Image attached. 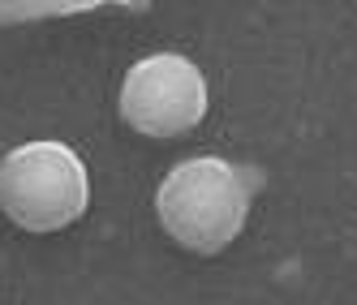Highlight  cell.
Returning <instances> with one entry per match:
<instances>
[{
    "label": "cell",
    "mask_w": 357,
    "mask_h": 305,
    "mask_svg": "<svg viewBox=\"0 0 357 305\" xmlns=\"http://www.w3.org/2000/svg\"><path fill=\"white\" fill-rule=\"evenodd\" d=\"M86 168L61 142H26L0 164V207L26 233H56L86 211Z\"/></svg>",
    "instance_id": "obj_2"
},
{
    "label": "cell",
    "mask_w": 357,
    "mask_h": 305,
    "mask_svg": "<svg viewBox=\"0 0 357 305\" xmlns=\"http://www.w3.org/2000/svg\"><path fill=\"white\" fill-rule=\"evenodd\" d=\"M155 211L164 233L194 253H220L250 215V189L224 159H190L160 185Z\"/></svg>",
    "instance_id": "obj_1"
},
{
    "label": "cell",
    "mask_w": 357,
    "mask_h": 305,
    "mask_svg": "<svg viewBox=\"0 0 357 305\" xmlns=\"http://www.w3.org/2000/svg\"><path fill=\"white\" fill-rule=\"evenodd\" d=\"M121 116L146 138H176L207 116V82L185 56H151L121 86Z\"/></svg>",
    "instance_id": "obj_3"
}]
</instances>
